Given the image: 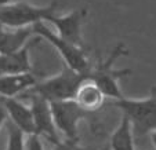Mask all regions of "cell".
I'll use <instances>...</instances> for the list:
<instances>
[{"instance_id": "obj_8", "label": "cell", "mask_w": 156, "mask_h": 150, "mask_svg": "<svg viewBox=\"0 0 156 150\" xmlns=\"http://www.w3.org/2000/svg\"><path fill=\"white\" fill-rule=\"evenodd\" d=\"M30 112H32L33 118V127H35V134L44 138H47L48 141L54 142V145L58 143V131H57L55 125H54L53 114H51L50 103L44 98L39 97L36 94H32L30 97Z\"/></svg>"}, {"instance_id": "obj_15", "label": "cell", "mask_w": 156, "mask_h": 150, "mask_svg": "<svg viewBox=\"0 0 156 150\" xmlns=\"http://www.w3.org/2000/svg\"><path fill=\"white\" fill-rule=\"evenodd\" d=\"M7 145L6 150H25V135L11 123L6 124Z\"/></svg>"}, {"instance_id": "obj_16", "label": "cell", "mask_w": 156, "mask_h": 150, "mask_svg": "<svg viewBox=\"0 0 156 150\" xmlns=\"http://www.w3.org/2000/svg\"><path fill=\"white\" fill-rule=\"evenodd\" d=\"M53 150H98V149H90V147H84L82 145H79L77 141H59L58 143L54 145Z\"/></svg>"}, {"instance_id": "obj_1", "label": "cell", "mask_w": 156, "mask_h": 150, "mask_svg": "<svg viewBox=\"0 0 156 150\" xmlns=\"http://www.w3.org/2000/svg\"><path fill=\"white\" fill-rule=\"evenodd\" d=\"M127 54H129V50H127L126 44L118 43L106 58H104L102 55L98 54L97 62L94 65L91 63V68L87 73V79L98 85V88L102 91L105 98H112L115 101L124 98L123 92L120 90V85H119V80L124 79L127 76H131L133 70H130V69L118 70L113 65L120 56H124Z\"/></svg>"}, {"instance_id": "obj_3", "label": "cell", "mask_w": 156, "mask_h": 150, "mask_svg": "<svg viewBox=\"0 0 156 150\" xmlns=\"http://www.w3.org/2000/svg\"><path fill=\"white\" fill-rule=\"evenodd\" d=\"M113 105L131 124L134 136L149 135L156 131V85L151 88L148 97L144 98H122Z\"/></svg>"}, {"instance_id": "obj_20", "label": "cell", "mask_w": 156, "mask_h": 150, "mask_svg": "<svg viewBox=\"0 0 156 150\" xmlns=\"http://www.w3.org/2000/svg\"><path fill=\"white\" fill-rule=\"evenodd\" d=\"M12 0H0V6H4V4H7V3H11Z\"/></svg>"}, {"instance_id": "obj_11", "label": "cell", "mask_w": 156, "mask_h": 150, "mask_svg": "<svg viewBox=\"0 0 156 150\" xmlns=\"http://www.w3.org/2000/svg\"><path fill=\"white\" fill-rule=\"evenodd\" d=\"M73 101L77 103L80 109L84 110L88 114V113H94L102 107L104 102H105V95L102 94V91L98 88L95 83L87 79L79 85Z\"/></svg>"}, {"instance_id": "obj_18", "label": "cell", "mask_w": 156, "mask_h": 150, "mask_svg": "<svg viewBox=\"0 0 156 150\" xmlns=\"http://www.w3.org/2000/svg\"><path fill=\"white\" fill-rule=\"evenodd\" d=\"M6 123H7V112L3 107V105L0 103V130H2V127H3Z\"/></svg>"}, {"instance_id": "obj_5", "label": "cell", "mask_w": 156, "mask_h": 150, "mask_svg": "<svg viewBox=\"0 0 156 150\" xmlns=\"http://www.w3.org/2000/svg\"><path fill=\"white\" fill-rule=\"evenodd\" d=\"M87 80V74H80L64 65L62 70L43 81H37L30 91L48 102L71 101L75 98L79 85Z\"/></svg>"}, {"instance_id": "obj_21", "label": "cell", "mask_w": 156, "mask_h": 150, "mask_svg": "<svg viewBox=\"0 0 156 150\" xmlns=\"http://www.w3.org/2000/svg\"><path fill=\"white\" fill-rule=\"evenodd\" d=\"M98 150H111V149H109V145H105L104 147H101V149H98Z\"/></svg>"}, {"instance_id": "obj_14", "label": "cell", "mask_w": 156, "mask_h": 150, "mask_svg": "<svg viewBox=\"0 0 156 150\" xmlns=\"http://www.w3.org/2000/svg\"><path fill=\"white\" fill-rule=\"evenodd\" d=\"M109 149L111 150H136L131 124H130V121L124 116H122L116 130L111 135Z\"/></svg>"}, {"instance_id": "obj_10", "label": "cell", "mask_w": 156, "mask_h": 150, "mask_svg": "<svg viewBox=\"0 0 156 150\" xmlns=\"http://www.w3.org/2000/svg\"><path fill=\"white\" fill-rule=\"evenodd\" d=\"M0 103L7 112V117H10L11 124L17 127L24 135L35 134L33 118L30 107L17 98H0Z\"/></svg>"}, {"instance_id": "obj_13", "label": "cell", "mask_w": 156, "mask_h": 150, "mask_svg": "<svg viewBox=\"0 0 156 150\" xmlns=\"http://www.w3.org/2000/svg\"><path fill=\"white\" fill-rule=\"evenodd\" d=\"M32 36H35L32 28H22V29L0 28V55L17 53L29 43V39Z\"/></svg>"}, {"instance_id": "obj_2", "label": "cell", "mask_w": 156, "mask_h": 150, "mask_svg": "<svg viewBox=\"0 0 156 150\" xmlns=\"http://www.w3.org/2000/svg\"><path fill=\"white\" fill-rule=\"evenodd\" d=\"M62 7L59 0H53L47 6H35L27 2H15L0 6V28L22 29L32 28L39 22H46Z\"/></svg>"}, {"instance_id": "obj_4", "label": "cell", "mask_w": 156, "mask_h": 150, "mask_svg": "<svg viewBox=\"0 0 156 150\" xmlns=\"http://www.w3.org/2000/svg\"><path fill=\"white\" fill-rule=\"evenodd\" d=\"M32 30L35 36H39L40 39L47 40L58 51L66 68L72 69L73 72L80 74L88 73L90 68H91V62L88 59V50L84 48V46L80 47V46H75L65 41L55 32H53L46 25V22H39V24L33 25Z\"/></svg>"}, {"instance_id": "obj_7", "label": "cell", "mask_w": 156, "mask_h": 150, "mask_svg": "<svg viewBox=\"0 0 156 150\" xmlns=\"http://www.w3.org/2000/svg\"><path fill=\"white\" fill-rule=\"evenodd\" d=\"M88 10L86 7L76 9L66 15H51L46 22H50L57 28V35L71 44L83 47V24L87 17Z\"/></svg>"}, {"instance_id": "obj_19", "label": "cell", "mask_w": 156, "mask_h": 150, "mask_svg": "<svg viewBox=\"0 0 156 150\" xmlns=\"http://www.w3.org/2000/svg\"><path fill=\"white\" fill-rule=\"evenodd\" d=\"M149 138H151V142H152V146L155 147V150H156V131L149 134Z\"/></svg>"}, {"instance_id": "obj_12", "label": "cell", "mask_w": 156, "mask_h": 150, "mask_svg": "<svg viewBox=\"0 0 156 150\" xmlns=\"http://www.w3.org/2000/svg\"><path fill=\"white\" fill-rule=\"evenodd\" d=\"M36 83L37 79L33 73L0 76V98H15L21 92L32 90Z\"/></svg>"}, {"instance_id": "obj_6", "label": "cell", "mask_w": 156, "mask_h": 150, "mask_svg": "<svg viewBox=\"0 0 156 150\" xmlns=\"http://www.w3.org/2000/svg\"><path fill=\"white\" fill-rule=\"evenodd\" d=\"M50 103L51 114L57 131L65 136L68 141L79 139V123L86 118L87 113L77 106L73 99L71 101H57Z\"/></svg>"}, {"instance_id": "obj_9", "label": "cell", "mask_w": 156, "mask_h": 150, "mask_svg": "<svg viewBox=\"0 0 156 150\" xmlns=\"http://www.w3.org/2000/svg\"><path fill=\"white\" fill-rule=\"evenodd\" d=\"M40 40L41 39L36 36L35 40H30L27 46H24L17 53L9 54V55H0V76L32 73V62L29 58V51L30 47Z\"/></svg>"}, {"instance_id": "obj_17", "label": "cell", "mask_w": 156, "mask_h": 150, "mask_svg": "<svg viewBox=\"0 0 156 150\" xmlns=\"http://www.w3.org/2000/svg\"><path fill=\"white\" fill-rule=\"evenodd\" d=\"M25 150H44L40 136L36 134L25 135Z\"/></svg>"}]
</instances>
